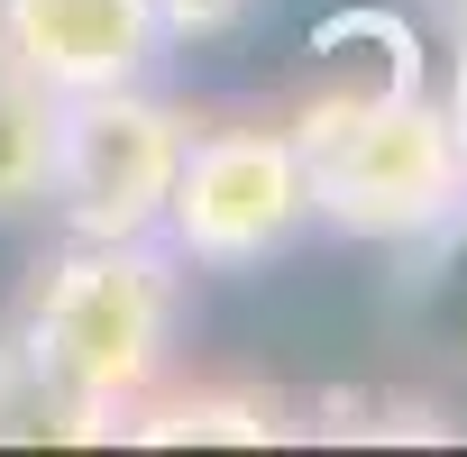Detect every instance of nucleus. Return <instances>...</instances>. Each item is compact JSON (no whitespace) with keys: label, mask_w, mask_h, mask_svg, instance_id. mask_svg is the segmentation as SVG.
Segmentation results:
<instances>
[{"label":"nucleus","mask_w":467,"mask_h":457,"mask_svg":"<svg viewBox=\"0 0 467 457\" xmlns=\"http://www.w3.org/2000/svg\"><path fill=\"white\" fill-rule=\"evenodd\" d=\"M10 339L119 439V411L165 384L183 339V257L165 239H65L19 311Z\"/></svg>","instance_id":"obj_1"},{"label":"nucleus","mask_w":467,"mask_h":457,"mask_svg":"<svg viewBox=\"0 0 467 457\" xmlns=\"http://www.w3.org/2000/svg\"><path fill=\"white\" fill-rule=\"evenodd\" d=\"M294 156H303V192L312 219L339 228L358 248H431L440 228L467 219V165L449 137V110L421 83H339L312 92L294 119Z\"/></svg>","instance_id":"obj_2"},{"label":"nucleus","mask_w":467,"mask_h":457,"mask_svg":"<svg viewBox=\"0 0 467 457\" xmlns=\"http://www.w3.org/2000/svg\"><path fill=\"white\" fill-rule=\"evenodd\" d=\"M303 228H312V192H303L294 128L220 119V128L183 137V165H174V192H165V219H156V239L183 266L257 275L266 257H285L303 239Z\"/></svg>","instance_id":"obj_3"},{"label":"nucleus","mask_w":467,"mask_h":457,"mask_svg":"<svg viewBox=\"0 0 467 457\" xmlns=\"http://www.w3.org/2000/svg\"><path fill=\"white\" fill-rule=\"evenodd\" d=\"M183 137H192V119L147 83L65 92L56 128H47V210H56V228L65 239H156Z\"/></svg>","instance_id":"obj_4"},{"label":"nucleus","mask_w":467,"mask_h":457,"mask_svg":"<svg viewBox=\"0 0 467 457\" xmlns=\"http://www.w3.org/2000/svg\"><path fill=\"white\" fill-rule=\"evenodd\" d=\"M0 46L47 101H65L110 83H156L174 37L156 0H0Z\"/></svg>","instance_id":"obj_5"},{"label":"nucleus","mask_w":467,"mask_h":457,"mask_svg":"<svg viewBox=\"0 0 467 457\" xmlns=\"http://www.w3.org/2000/svg\"><path fill=\"white\" fill-rule=\"evenodd\" d=\"M294 421L257 384H156L119 411V439L138 448H275Z\"/></svg>","instance_id":"obj_6"},{"label":"nucleus","mask_w":467,"mask_h":457,"mask_svg":"<svg viewBox=\"0 0 467 457\" xmlns=\"http://www.w3.org/2000/svg\"><path fill=\"white\" fill-rule=\"evenodd\" d=\"M92 439H110V430L0 330V448H92Z\"/></svg>","instance_id":"obj_7"},{"label":"nucleus","mask_w":467,"mask_h":457,"mask_svg":"<svg viewBox=\"0 0 467 457\" xmlns=\"http://www.w3.org/2000/svg\"><path fill=\"white\" fill-rule=\"evenodd\" d=\"M47 128H56V101L0 46V219L47 210Z\"/></svg>","instance_id":"obj_8"},{"label":"nucleus","mask_w":467,"mask_h":457,"mask_svg":"<svg viewBox=\"0 0 467 457\" xmlns=\"http://www.w3.org/2000/svg\"><path fill=\"white\" fill-rule=\"evenodd\" d=\"M257 10V0H156V19H165V37L174 46H202V37H229Z\"/></svg>","instance_id":"obj_9"},{"label":"nucleus","mask_w":467,"mask_h":457,"mask_svg":"<svg viewBox=\"0 0 467 457\" xmlns=\"http://www.w3.org/2000/svg\"><path fill=\"white\" fill-rule=\"evenodd\" d=\"M449 137H458V165H467V37H458V83H449Z\"/></svg>","instance_id":"obj_10"},{"label":"nucleus","mask_w":467,"mask_h":457,"mask_svg":"<svg viewBox=\"0 0 467 457\" xmlns=\"http://www.w3.org/2000/svg\"><path fill=\"white\" fill-rule=\"evenodd\" d=\"M431 10L449 19V37H467V0H431Z\"/></svg>","instance_id":"obj_11"}]
</instances>
